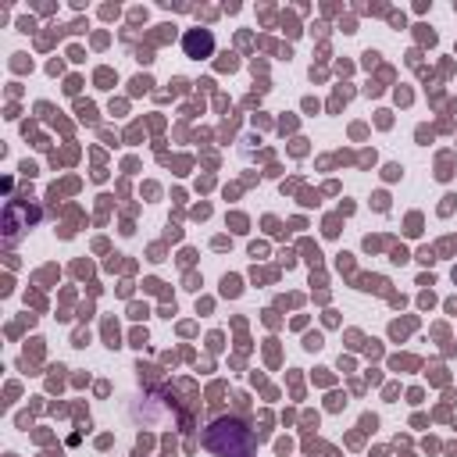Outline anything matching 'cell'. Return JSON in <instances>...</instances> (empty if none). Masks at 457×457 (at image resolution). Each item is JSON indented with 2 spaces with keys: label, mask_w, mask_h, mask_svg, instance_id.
<instances>
[{
  "label": "cell",
  "mask_w": 457,
  "mask_h": 457,
  "mask_svg": "<svg viewBox=\"0 0 457 457\" xmlns=\"http://www.w3.org/2000/svg\"><path fill=\"white\" fill-rule=\"evenodd\" d=\"M204 443H207V450L218 453V457H253V450H257L253 432H250L239 418H218V421L207 428Z\"/></svg>",
  "instance_id": "cell-1"
},
{
  "label": "cell",
  "mask_w": 457,
  "mask_h": 457,
  "mask_svg": "<svg viewBox=\"0 0 457 457\" xmlns=\"http://www.w3.org/2000/svg\"><path fill=\"white\" fill-rule=\"evenodd\" d=\"M186 50L196 57V54H207L211 50V32H189L186 36Z\"/></svg>",
  "instance_id": "cell-2"
}]
</instances>
